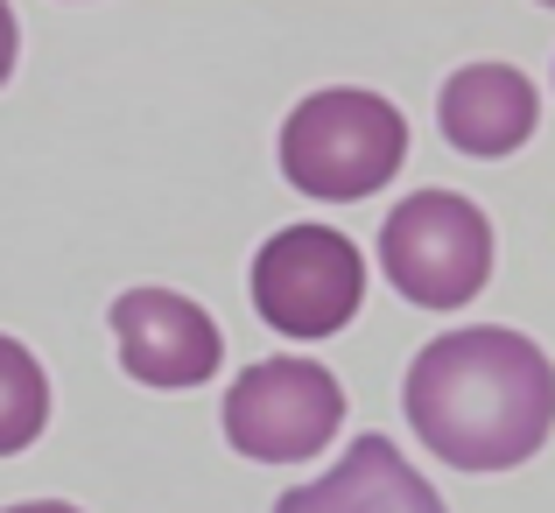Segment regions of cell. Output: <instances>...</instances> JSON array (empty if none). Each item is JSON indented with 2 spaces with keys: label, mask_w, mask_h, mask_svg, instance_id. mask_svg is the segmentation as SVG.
Instances as JSON below:
<instances>
[{
  "label": "cell",
  "mask_w": 555,
  "mask_h": 513,
  "mask_svg": "<svg viewBox=\"0 0 555 513\" xmlns=\"http://www.w3.org/2000/svg\"><path fill=\"white\" fill-rule=\"evenodd\" d=\"M408 429L457 472H514L555 429V365L520 331L478 324L429 338L408 365Z\"/></svg>",
  "instance_id": "6da1fadb"
},
{
  "label": "cell",
  "mask_w": 555,
  "mask_h": 513,
  "mask_svg": "<svg viewBox=\"0 0 555 513\" xmlns=\"http://www.w3.org/2000/svg\"><path fill=\"white\" fill-rule=\"evenodd\" d=\"M401 155H408V120L379 92H359V85L310 92L282 120V176L302 197H324V204L373 197L401 169Z\"/></svg>",
  "instance_id": "7a4b0ae2"
},
{
  "label": "cell",
  "mask_w": 555,
  "mask_h": 513,
  "mask_svg": "<svg viewBox=\"0 0 555 513\" xmlns=\"http://www.w3.org/2000/svg\"><path fill=\"white\" fill-rule=\"evenodd\" d=\"M379 268L422 310H457L492 282V226L457 190H415L379 226Z\"/></svg>",
  "instance_id": "3957f363"
},
{
  "label": "cell",
  "mask_w": 555,
  "mask_h": 513,
  "mask_svg": "<svg viewBox=\"0 0 555 513\" xmlns=\"http://www.w3.org/2000/svg\"><path fill=\"white\" fill-rule=\"evenodd\" d=\"M366 296V260L338 226H282L254 254V310L274 338H338Z\"/></svg>",
  "instance_id": "277c9868"
},
{
  "label": "cell",
  "mask_w": 555,
  "mask_h": 513,
  "mask_svg": "<svg viewBox=\"0 0 555 513\" xmlns=\"http://www.w3.org/2000/svg\"><path fill=\"white\" fill-rule=\"evenodd\" d=\"M345 387L317 359H260L232 380L225 394V444L254 464H302L338 436Z\"/></svg>",
  "instance_id": "5b68a950"
},
{
  "label": "cell",
  "mask_w": 555,
  "mask_h": 513,
  "mask_svg": "<svg viewBox=\"0 0 555 513\" xmlns=\"http://www.w3.org/2000/svg\"><path fill=\"white\" fill-rule=\"evenodd\" d=\"M113 345L141 387H204L225 359L218 324L177 288H127L113 303Z\"/></svg>",
  "instance_id": "8992f818"
},
{
  "label": "cell",
  "mask_w": 555,
  "mask_h": 513,
  "mask_svg": "<svg viewBox=\"0 0 555 513\" xmlns=\"http://www.w3.org/2000/svg\"><path fill=\"white\" fill-rule=\"evenodd\" d=\"M534 85L520 78L514 64H464L443 78V99H436V127L457 155H478V163H500V155L528 149L534 134Z\"/></svg>",
  "instance_id": "52a82bcc"
},
{
  "label": "cell",
  "mask_w": 555,
  "mask_h": 513,
  "mask_svg": "<svg viewBox=\"0 0 555 513\" xmlns=\"http://www.w3.org/2000/svg\"><path fill=\"white\" fill-rule=\"evenodd\" d=\"M274 513H443V500H436V486L387 436H359L338 458V472H324L317 486L282 492Z\"/></svg>",
  "instance_id": "ba28073f"
},
{
  "label": "cell",
  "mask_w": 555,
  "mask_h": 513,
  "mask_svg": "<svg viewBox=\"0 0 555 513\" xmlns=\"http://www.w3.org/2000/svg\"><path fill=\"white\" fill-rule=\"evenodd\" d=\"M42 422H50V373L22 338L0 331V458L28 450L42 436Z\"/></svg>",
  "instance_id": "9c48e42d"
},
{
  "label": "cell",
  "mask_w": 555,
  "mask_h": 513,
  "mask_svg": "<svg viewBox=\"0 0 555 513\" xmlns=\"http://www.w3.org/2000/svg\"><path fill=\"white\" fill-rule=\"evenodd\" d=\"M14 56H22V28H14V8L0 0V85L14 78Z\"/></svg>",
  "instance_id": "30bf717a"
},
{
  "label": "cell",
  "mask_w": 555,
  "mask_h": 513,
  "mask_svg": "<svg viewBox=\"0 0 555 513\" xmlns=\"http://www.w3.org/2000/svg\"><path fill=\"white\" fill-rule=\"evenodd\" d=\"M8 513H85V506H64V500H22V506H8Z\"/></svg>",
  "instance_id": "8fae6325"
},
{
  "label": "cell",
  "mask_w": 555,
  "mask_h": 513,
  "mask_svg": "<svg viewBox=\"0 0 555 513\" xmlns=\"http://www.w3.org/2000/svg\"><path fill=\"white\" fill-rule=\"evenodd\" d=\"M542 8H555V0H542Z\"/></svg>",
  "instance_id": "7c38bea8"
}]
</instances>
